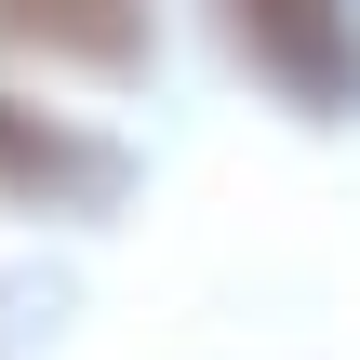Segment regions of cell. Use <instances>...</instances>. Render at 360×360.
Returning <instances> with one entry per match:
<instances>
[{
  "label": "cell",
  "instance_id": "cell-1",
  "mask_svg": "<svg viewBox=\"0 0 360 360\" xmlns=\"http://www.w3.org/2000/svg\"><path fill=\"white\" fill-rule=\"evenodd\" d=\"M227 53L294 107V120H360V0H214Z\"/></svg>",
  "mask_w": 360,
  "mask_h": 360
},
{
  "label": "cell",
  "instance_id": "cell-2",
  "mask_svg": "<svg viewBox=\"0 0 360 360\" xmlns=\"http://www.w3.org/2000/svg\"><path fill=\"white\" fill-rule=\"evenodd\" d=\"M0 200H40V214H94V200H120V147H94V134L40 120L27 94H0Z\"/></svg>",
  "mask_w": 360,
  "mask_h": 360
},
{
  "label": "cell",
  "instance_id": "cell-3",
  "mask_svg": "<svg viewBox=\"0 0 360 360\" xmlns=\"http://www.w3.org/2000/svg\"><path fill=\"white\" fill-rule=\"evenodd\" d=\"M0 27L67 53V67H107V80L147 67V0H0Z\"/></svg>",
  "mask_w": 360,
  "mask_h": 360
}]
</instances>
